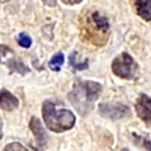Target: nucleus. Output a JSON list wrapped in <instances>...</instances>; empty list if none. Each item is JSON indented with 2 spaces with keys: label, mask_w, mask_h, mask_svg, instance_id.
<instances>
[{
  "label": "nucleus",
  "mask_w": 151,
  "mask_h": 151,
  "mask_svg": "<svg viewBox=\"0 0 151 151\" xmlns=\"http://www.w3.org/2000/svg\"><path fill=\"white\" fill-rule=\"evenodd\" d=\"M81 24V34L83 40L95 46L106 45L110 36V24L106 17L94 12L88 14Z\"/></svg>",
  "instance_id": "obj_1"
},
{
  "label": "nucleus",
  "mask_w": 151,
  "mask_h": 151,
  "mask_svg": "<svg viewBox=\"0 0 151 151\" xmlns=\"http://www.w3.org/2000/svg\"><path fill=\"white\" fill-rule=\"evenodd\" d=\"M102 91L100 83L93 81H83L76 85L69 94V99L79 114H85L91 110L93 103L96 101Z\"/></svg>",
  "instance_id": "obj_2"
},
{
  "label": "nucleus",
  "mask_w": 151,
  "mask_h": 151,
  "mask_svg": "<svg viewBox=\"0 0 151 151\" xmlns=\"http://www.w3.org/2000/svg\"><path fill=\"white\" fill-rule=\"evenodd\" d=\"M42 113L47 128L54 132L60 133L70 130L75 125L76 117L70 110H57L55 104L49 101H44Z\"/></svg>",
  "instance_id": "obj_3"
},
{
  "label": "nucleus",
  "mask_w": 151,
  "mask_h": 151,
  "mask_svg": "<svg viewBox=\"0 0 151 151\" xmlns=\"http://www.w3.org/2000/svg\"><path fill=\"white\" fill-rule=\"evenodd\" d=\"M111 67L113 73L125 79H134L138 70L137 63L127 52H122L115 58Z\"/></svg>",
  "instance_id": "obj_4"
},
{
  "label": "nucleus",
  "mask_w": 151,
  "mask_h": 151,
  "mask_svg": "<svg viewBox=\"0 0 151 151\" xmlns=\"http://www.w3.org/2000/svg\"><path fill=\"white\" fill-rule=\"evenodd\" d=\"M14 51L6 45H0V64H5L11 73H17L25 76L30 72V69L25 65L24 62L16 57Z\"/></svg>",
  "instance_id": "obj_5"
},
{
  "label": "nucleus",
  "mask_w": 151,
  "mask_h": 151,
  "mask_svg": "<svg viewBox=\"0 0 151 151\" xmlns=\"http://www.w3.org/2000/svg\"><path fill=\"white\" fill-rule=\"evenodd\" d=\"M98 111L101 116L110 119H119L126 116L130 112L127 106L119 103H102L99 104Z\"/></svg>",
  "instance_id": "obj_6"
},
{
  "label": "nucleus",
  "mask_w": 151,
  "mask_h": 151,
  "mask_svg": "<svg viewBox=\"0 0 151 151\" xmlns=\"http://www.w3.org/2000/svg\"><path fill=\"white\" fill-rule=\"evenodd\" d=\"M29 129L36 138V148L38 151L45 150L48 145V134L37 117L33 116L29 122Z\"/></svg>",
  "instance_id": "obj_7"
},
{
  "label": "nucleus",
  "mask_w": 151,
  "mask_h": 151,
  "mask_svg": "<svg viewBox=\"0 0 151 151\" xmlns=\"http://www.w3.org/2000/svg\"><path fill=\"white\" fill-rule=\"evenodd\" d=\"M135 110L141 120L151 125V98L145 94H141L136 101Z\"/></svg>",
  "instance_id": "obj_8"
},
{
  "label": "nucleus",
  "mask_w": 151,
  "mask_h": 151,
  "mask_svg": "<svg viewBox=\"0 0 151 151\" xmlns=\"http://www.w3.org/2000/svg\"><path fill=\"white\" fill-rule=\"evenodd\" d=\"M19 106V101L14 94L6 89L0 91V108L2 110L11 112L17 109Z\"/></svg>",
  "instance_id": "obj_9"
},
{
  "label": "nucleus",
  "mask_w": 151,
  "mask_h": 151,
  "mask_svg": "<svg viewBox=\"0 0 151 151\" xmlns=\"http://www.w3.org/2000/svg\"><path fill=\"white\" fill-rule=\"evenodd\" d=\"M137 15L144 21H151V0H133Z\"/></svg>",
  "instance_id": "obj_10"
},
{
  "label": "nucleus",
  "mask_w": 151,
  "mask_h": 151,
  "mask_svg": "<svg viewBox=\"0 0 151 151\" xmlns=\"http://www.w3.org/2000/svg\"><path fill=\"white\" fill-rule=\"evenodd\" d=\"M64 62V55L62 52H59L54 55L48 62V67L53 71H60V67Z\"/></svg>",
  "instance_id": "obj_11"
},
{
  "label": "nucleus",
  "mask_w": 151,
  "mask_h": 151,
  "mask_svg": "<svg viewBox=\"0 0 151 151\" xmlns=\"http://www.w3.org/2000/svg\"><path fill=\"white\" fill-rule=\"evenodd\" d=\"M76 55V53L73 52L69 56V62H70L71 67L73 68V70H83L88 68V59H86L83 63H80V62L78 63Z\"/></svg>",
  "instance_id": "obj_12"
},
{
  "label": "nucleus",
  "mask_w": 151,
  "mask_h": 151,
  "mask_svg": "<svg viewBox=\"0 0 151 151\" xmlns=\"http://www.w3.org/2000/svg\"><path fill=\"white\" fill-rule=\"evenodd\" d=\"M17 42H18L19 45H21V47H23V48H29L30 45H32V40H31V38L25 33H21L18 35Z\"/></svg>",
  "instance_id": "obj_13"
},
{
  "label": "nucleus",
  "mask_w": 151,
  "mask_h": 151,
  "mask_svg": "<svg viewBox=\"0 0 151 151\" xmlns=\"http://www.w3.org/2000/svg\"><path fill=\"white\" fill-rule=\"evenodd\" d=\"M2 151H29L22 144L18 142H13L7 144Z\"/></svg>",
  "instance_id": "obj_14"
},
{
  "label": "nucleus",
  "mask_w": 151,
  "mask_h": 151,
  "mask_svg": "<svg viewBox=\"0 0 151 151\" xmlns=\"http://www.w3.org/2000/svg\"><path fill=\"white\" fill-rule=\"evenodd\" d=\"M138 139H139L140 143L141 144V145H143V147H144V149H146L147 151H151V142L150 141H148L146 138H144V137H138Z\"/></svg>",
  "instance_id": "obj_15"
},
{
  "label": "nucleus",
  "mask_w": 151,
  "mask_h": 151,
  "mask_svg": "<svg viewBox=\"0 0 151 151\" xmlns=\"http://www.w3.org/2000/svg\"><path fill=\"white\" fill-rule=\"evenodd\" d=\"M83 0H61L62 2H64L66 5H76V4H79L83 2Z\"/></svg>",
  "instance_id": "obj_16"
},
{
  "label": "nucleus",
  "mask_w": 151,
  "mask_h": 151,
  "mask_svg": "<svg viewBox=\"0 0 151 151\" xmlns=\"http://www.w3.org/2000/svg\"><path fill=\"white\" fill-rule=\"evenodd\" d=\"M44 4L48 6H55L56 5V0H42Z\"/></svg>",
  "instance_id": "obj_17"
},
{
  "label": "nucleus",
  "mask_w": 151,
  "mask_h": 151,
  "mask_svg": "<svg viewBox=\"0 0 151 151\" xmlns=\"http://www.w3.org/2000/svg\"><path fill=\"white\" fill-rule=\"evenodd\" d=\"M3 137V132H2V122L0 118V140Z\"/></svg>",
  "instance_id": "obj_18"
},
{
  "label": "nucleus",
  "mask_w": 151,
  "mask_h": 151,
  "mask_svg": "<svg viewBox=\"0 0 151 151\" xmlns=\"http://www.w3.org/2000/svg\"><path fill=\"white\" fill-rule=\"evenodd\" d=\"M10 0H0V3H4V2H7Z\"/></svg>",
  "instance_id": "obj_19"
},
{
  "label": "nucleus",
  "mask_w": 151,
  "mask_h": 151,
  "mask_svg": "<svg viewBox=\"0 0 151 151\" xmlns=\"http://www.w3.org/2000/svg\"><path fill=\"white\" fill-rule=\"evenodd\" d=\"M121 151H129V149H127V148H122V150H121Z\"/></svg>",
  "instance_id": "obj_20"
}]
</instances>
